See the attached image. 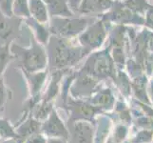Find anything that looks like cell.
Instances as JSON below:
<instances>
[{"mask_svg":"<svg viewBox=\"0 0 153 143\" xmlns=\"http://www.w3.org/2000/svg\"><path fill=\"white\" fill-rule=\"evenodd\" d=\"M74 38H64L60 36L51 35L46 46L48 54L50 72L56 70L70 71L75 67L78 62L88 55L80 43L76 44Z\"/></svg>","mask_w":153,"mask_h":143,"instance_id":"1","label":"cell"},{"mask_svg":"<svg viewBox=\"0 0 153 143\" xmlns=\"http://www.w3.org/2000/svg\"><path fill=\"white\" fill-rule=\"evenodd\" d=\"M117 98L118 97L115 95L111 88L108 85H104L87 100L96 108L101 110L103 113H108L113 110Z\"/></svg>","mask_w":153,"mask_h":143,"instance_id":"13","label":"cell"},{"mask_svg":"<svg viewBox=\"0 0 153 143\" xmlns=\"http://www.w3.org/2000/svg\"><path fill=\"white\" fill-rule=\"evenodd\" d=\"M0 136H1L2 139L20 137L16 132L15 126H13L10 120L6 118H0Z\"/></svg>","mask_w":153,"mask_h":143,"instance_id":"27","label":"cell"},{"mask_svg":"<svg viewBox=\"0 0 153 143\" xmlns=\"http://www.w3.org/2000/svg\"><path fill=\"white\" fill-rule=\"evenodd\" d=\"M24 19L13 15L7 16L0 10V45L10 44L14 42L20 33Z\"/></svg>","mask_w":153,"mask_h":143,"instance_id":"12","label":"cell"},{"mask_svg":"<svg viewBox=\"0 0 153 143\" xmlns=\"http://www.w3.org/2000/svg\"><path fill=\"white\" fill-rule=\"evenodd\" d=\"M152 143H153V141H152Z\"/></svg>","mask_w":153,"mask_h":143,"instance_id":"39","label":"cell"},{"mask_svg":"<svg viewBox=\"0 0 153 143\" xmlns=\"http://www.w3.org/2000/svg\"><path fill=\"white\" fill-rule=\"evenodd\" d=\"M10 52L14 59L18 61L19 70L30 73L48 70L49 61L46 46L39 43L33 35L29 47H22L13 42L10 44Z\"/></svg>","mask_w":153,"mask_h":143,"instance_id":"2","label":"cell"},{"mask_svg":"<svg viewBox=\"0 0 153 143\" xmlns=\"http://www.w3.org/2000/svg\"><path fill=\"white\" fill-rule=\"evenodd\" d=\"M147 94H149L151 105L153 106V76L149 78V86H147Z\"/></svg>","mask_w":153,"mask_h":143,"instance_id":"34","label":"cell"},{"mask_svg":"<svg viewBox=\"0 0 153 143\" xmlns=\"http://www.w3.org/2000/svg\"><path fill=\"white\" fill-rule=\"evenodd\" d=\"M107 34L108 31L105 28V23L101 18L89 24L87 29L79 34L78 41L80 45L84 47V49L89 54L91 51L97 50L103 45Z\"/></svg>","mask_w":153,"mask_h":143,"instance_id":"8","label":"cell"},{"mask_svg":"<svg viewBox=\"0 0 153 143\" xmlns=\"http://www.w3.org/2000/svg\"><path fill=\"white\" fill-rule=\"evenodd\" d=\"M113 124L112 119L107 114H100L94 121V143L107 142Z\"/></svg>","mask_w":153,"mask_h":143,"instance_id":"15","label":"cell"},{"mask_svg":"<svg viewBox=\"0 0 153 143\" xmlns=\"http://www.w3.org/2000/svg\"><path fill=\"white\" fill-rule=\"evenodd\" d=\"M131 127L122 123L113 124L111 133H110V139L114 143H124L130 136Z\"/></svg>","mask_w":153,"mask_h":143,"instance_id":"23","label":"cell"},{"mask_svg":"<svg viewBox=\"0 0 153 143\" xmlns=\"http://www.w3.org/2000/svg\"><path fill=\"white\" fill-rule=\"evenodd\" d=\"M10 44L0 45V78L3 76L10 63L14 60L13 55L10 52Z\"/></svg>","mask_w":153,"mask_h":143,"instance_id":"26","label":"cell"},{"mask_svg":"<svg viewBox=\"0 0 153 143\" xmlns=\"http://www.w3.org/2000/svg\"><path fill=\"white\" fill-rule=\"evenodd\" d=\"M47 143H68V139H59V137H49Z\"/></svg>","mask_w":153,"mask_h":143,"instance_id":"36","label":"cell"},{"mask_svg":"<svg viewBox=\"0 0 153 143\" xmlns=\"http://www.w3.org/2000/svg\"><path fill=\"white\" fill-rule=\"evenodd\" d=\"M102 19L105 23L115 22L117 24L146 25L145 17L130 10L121 0H115L111 9L103 15Z\"/></svg>","mask_w":153,"mask_h":143,"instance_id":"9","label":"cell"},{"mask_svg":"<svg viewBox=\"0 0 153 143\" xmlns=\"http://www.w3.org/2000/svg\"><path fill=\"white\" fill-rule=\"evenodd\" d=\"M13 14L15 16L23 19L29 17V0H14Z\"/></svg>","mask_w":153,"mask_h":143,"instance_id":"28","label":"cell"},{"mask_svg":"<svg viewBox=\"0 0 153 143\" xmlns=\"http://www.w3.org/2000/svg\"><path fill=\"white\" fill-rule=\"evenodd\" d=\"M2 140H3V139H2V137H1V136H0V143L2 142Z\"/></svg>","mask_w":153,"mask_h":143,"instance_id":"37","label":"cell"},{"mask_svg":"<svg viewBox=\"0 0 153 143\" xmlns=\"http://www.w3.org/2000/svg\"><path fill=\"white\" fill-rule=\"evenodd\" d=\"M129 143H152L153 130H133L128 139Z\"/></svg>","mask_w":153,"mask_h":143,"instance_id":"24","label":"cell"},{"mask_svg":"<svg viewBox=\"0 0 153 143\" xmlns=\"http://www.w3.org/2000/svg\"><path fill=\"white\" fill-rule=\"evenodd\" d=\"M145 19H146V26L153 31V5H151V7L146 13Z\"/></svg>","mask_w":153,"mask_h":143,"instance_id":"32","label":"cell"},{"mask_svg":"<svg viewBox=\"0 0 153 143\" xmlns=\"http://www.w3.org/2000/svg\"><path fill=\"white\" fill-rule=\"evenodd\" d=\"M30 16L40 23L49 24L50 13L44 0H29Z\"/></svg>","mask_w":153,"mask_h":143,"instance_id":"21","label":"cell"},{"mask_svg":"<svg viewBox=\"0 0 153 143\" xmlns=\"http://www.w3.org/2000/svg\"><path fill=\"white\" fill-rule=\"evenodd\" d=\"M42 122L35 119L31 113L25 112V115H23V118L20 122L15 126L16 132L20 137L27 140L30 136L41 132Z\"/></svg>","mask_w":153,"mask_h":143,"instance_id":"16","label":"cell"},{"mask_svg":"<svg viewBox=\"0 0 153 143\" xmlns=\"http://www.w3.org/2000/svg\"><path fill=\"white\" fill-rule=\"evenodd\" d=\"M26 139L22 137H12V139H3L1 143H25Z\"/></svg>","mask_w":153,"mask_h":143,"instance_id":"35","label":"cell"},{"mask_svg":"<svg viewBox=\"0 0 153 143\" xmlns=\"http://www.w3.org/2000/svg\"><path fill=\"white\" fill-rule=\"evenodd\" d=\"M10 91L4 81V77L0 78V113H2L7 106L10 98Z\"/></svg>","mask_w":153,"mask_h":143,"instance_id":"29","label":"cell"},{"mask_svg":"<svg viewBox=\"0 0 153 143\" xmlns=\"http://www.w3.org/2000/svg\"><path fill=\"white\" fill-rule=\"evenodd\" d=\"M22 75L27 82L28 91H29V97L26 101L25 112L30 113L34 106L37 104L43 95L44 90L46 88L47 83L49 81L50 77V71L49 69L41 72H34L30 73L24 70H20Z\"/></svg>","mask_w":153,"mask_h":143,"instance_id":"6","label":"cell"},{"mask_svg":"<svg viewBox=\"0 0 153 143\" xmlns=\"http://www.w3.org/2000/svg\"><path fill=\"white\" fill-rule=\"evenodd\" d=\"M91 23L88 17H51L49 28L51 35L73 38L82 34Z\"/></svg>","mask_w":153,"mask_h":143,"instance_id":"5","label":"cell"},{"mask_svg":"<svg viewBox=\"0 0 153 143\" xmlns=\"http://www.w3.org/2000/svg\"><path fill=\"white\" fill-rule=\"evenodd\" d=\"M123 3L133 13L144 16L151 5L149 0H123Z\"/></svg>","mask_w":153,"mask_h":143,"instance_id":"25","label":"cell"},{"mask_svg":"<svg viewBox=\"0 0 153 143\" xmlns=\"http://www.w3.org/2000/svg\"><path fill=\"white\" fill-rule=\"evenodd\" d=\"M149 81V77L146 73L136 76L131 79V89H132V98L140 102L151 105L149 94H147Z\"/></svg>","mask_w":153,"mask_h":143,"instance_id":"19","label":"cell"},{"mask_svg":"<svg viewBox=\"0 0 153 143\" xmlns=\"http://www.w3.org/2000/svg\"><path fill=\"white\" fill-rule=\"evenodd\" d=\"M82 0H68V3L70 5L71 9L72 10L73 13H77L78 8L80 6Z\"/></svg>","mask_w":153,"mask_h":143,"instance_id":"33","label":"cell"},{"mask_svg":"<svg viewBox=\"0 0 153 143\" xmlns=\"http://www.w3.org/2000/svg\"><path fill=\"white\" fill-rule=\"evenodd\" d=\"M55 108L54 102H48L44 101V100H40V101L36 104L33 109L31 110V115L33 116L35 119H37L40 122H43L52 112V110Z\"/></svg>","mask_w":153,"mask_h":143,"instance_id":"22","label":"cell"},{"mask_svg":"<svg viewBox=\"0 0 153 143\" xmlns=\"http://www.w3.org/2000/svg\"><path fill=\"white\" fill-rule=\"evenodd\" d=\"M62 108L68 115L67 122L88 120L94 123L97 116L100 114H104L101 110L91 104L87 99L74 98L71 94H68V97L62 100Z\"/></svg>","mask_w":153,"mask_h":143,"instance_id":"4","label":"cell"},{"mask_svg":"<svg viewBox=\"0 0 153 143\" xmlns=\"http://www.w3.org/2000/svg\"><path fill=\"white\" fill-rule=\"evenodd\" d=\"M113 2V0H82L77 13L88 15L107 13L111 9Z\"/></svg>","mask_w":153,"mask_h":143,"instance_id":"17","label":"cell"},{"mask_svg":"<svg viewBox=\"0 0 153 143\" xmlns=\"http://www.w3.org/2000/svg\"><path fill=\"white\" fill-rule=\"evenodd\" d=\"M110 118L112 119L113 123H122L128 126H132V112L131 106L128 101H126L123 97H118L117 101L111 112L105 113Z\"/></svg>","mask_w":153,"mask_h":143,"instance_id":"14","label":"cell"},{"mask_svg":"<svg viewBox=\"0 0 153 143\" xmlns=\"http://www.w3.org/2000/svg\"><path fill=\"white\" fill-rule=\"evenodd\" d=\"M14 0H0V10L7 16H13Z\"/></svg>","mask_w":153,"mask_h":143,"instance_id":"30","label":"cell"},{"mask_svg":"<svg viewBox=\"0 0 153 143\" xmlns=\"http://www.w3.org/2000/svg\"><path fill=\"white\" fill-rule=\"evenodd\" d=\"M79 70L105 83L108 80L112 82L118 71L111 54H109V48L92 54Z\"/></svg>","mask_w":153,"mask_h":143,"instance_id":"3","label":"cell"},{"mask_svg":"<svg viewBox=\"0 0 153 143\" xmlns=\"http://www.w3.org/2000/svg\"><path fill=\"white\" fill-rule=\"evenodd\" d=\"M47 142H48V137L42 134L41 132H39V133H36L30 136L25 143H47Z\"/></svg>","mask_w":153,"mask_h":143,"instance_id":"31","label":"cell"},{"mask_svg":"<svg viewBox=\"0 0 153 143\" xmlns=\"http://www.w3.org/2000/svg\"><path fill=\"white\" fill-rule=\"evenodd\" d=\"M70 136L68 143H94V123L88 120L67 122Z\"/></svg>","mask_w":153,"mask_h":143,"instance_id":"11","label":"cell"},{"mask_svg":"<svg viewBox=\"0 0 153 143\" xmlns=\"http://www.w3.org/2000/svg\"><path fill=\"white\" fill-rule=\"evenodd\" d=\"M24 24L30 30L31 35L37 40L42 45L47 46L51 38V31L49 28V24L40 23L30 16L24 18Z\"/></svg>","mask_w":153,"mask_h":143,"instance_id":"18","label":"cell"},{"mask_svg":"<svg viewBox=\"0 0 153 143\" xmlns=\"http://www.w3.org/2000/svg\"><path fill=\"white\" fill-rule=\"evenodd\" d=\"M124 143H129V141H128V140H126V141H125Z\"/></svg>","mask_w":153,"mask_h":143,"instance_id":"38","label":"cell"},{"mask_svg":"<svg viewBox=\"0 0 153 143\" xmlns=\"http://www.w3.org/2000/svg\"><path fill=\"white\" fill-rule=\"evenodd\" d=\"M51 17H72V12L68 0H44Z\"/></svg>","mask_w":153,"mask_h":143,"instance_id":"20","label":"cell"},{"mask_svg":"<svg viewBox=\"0 0 153 143\" xmlns=\"http://www.w3.org/2000/svg\"><path fill=\"white\" fill-rule=\"evenodd\" d=\"M41 133L47 137H59L68 139L70 131L67 122H65L56 108L52 110L49 118L42 122Z\"/></svg>","mask_w":153,"mask_h":143,"instance_id":"10","label":"cell"},{"mask_svg":"<svg viewBox=\"0 0 153 143\" xmlns=\"http://www.w3.org/2000/svg\"><path fill=\"white\" fill-rule=\"evenodd\" d=\"M105 84V82L100 81L99 79L87 73L76 70V76L71 86L70 94L74 98L88 99Z\"/></svg>","mask_w":153,"mask_h":143,"instance_id":"7","label":"cell"}]
</instances>
